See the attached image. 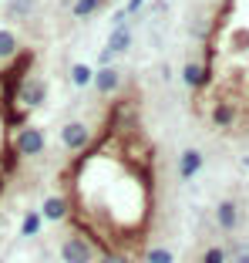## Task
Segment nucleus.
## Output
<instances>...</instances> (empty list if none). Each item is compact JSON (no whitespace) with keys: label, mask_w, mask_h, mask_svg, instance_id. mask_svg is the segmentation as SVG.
Returning <instances> with one entry per match:
<instances>
[{"label":"nucleus","mask_w":249,"mask_h":263,"mask_svg":"<svg viewBox=\"0 0 249 263\" xmlns=\"http://www.w3.org/2000/svg\"><path fill=\"white\" fill-rule=\"evenodd\" d=\"M44 101L47 78L40 47L14 31H0V223L7 206L27 189L47 148L40 125Z\"/></svg>","instance_id":"f03ea898"},{"label":"nucleus","mask_w":249,"mask_h":263,"mask_svg":"<svg viewBox=\"0 0 249 263\" xmlns=\"http://www.w3.org/2000/svg\"><path fill=\"white\" fill-rule=\"evenodd\" d=\"M169 152L135 71L105 68L94 98L61 132L44 219L64 263H172Z\"/></svg>","instance_id":"f257e3e1"},{"label":"nucleus","mask_w":249,"mask_h":263,"mask_svg":"<svg viewBox=\"0 0 249 263\" xmlns=\"http://www.w3.org/2000/svg\"><path fill=\"white\" fill-rule=\"evenodd\" d=\"M219 226H222V230H233V226H236V206L229 199L219 206Z\"/></svg>","instance_id":"7ed1b4c3"},{"label":"nucleus","mask_w":249,"mask_h":263,"mask_svg":"<svg viewBox=\"0 0 249 263\" xmlns=\"http://www.w3.org/2000/svg\"><path fill=\"white\" fill-rule=\"evenodd\" d=\"M239 263H249V253H242V256H239Z\"/></svg>","instance_id":"20e7f679"}]
</instances>
